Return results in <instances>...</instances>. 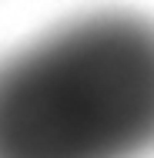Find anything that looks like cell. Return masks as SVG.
I'll return each mask as SVG.
<instances>
[{
  "label": "cell",
  "instance_id": "cell-1",
  "mask_svg": "<svg viewBox=\"0 0 154 158\" xmlns=\"http://www.w3.org/2000/svg\"><path fill=\"white\" fill-rule=\"evenodd\" d=\"M154 20L94 10L0 61V158H148Z\"/></svg>",
  "mask_w": 154,
  "mask_h": 158
}]
</instances>
